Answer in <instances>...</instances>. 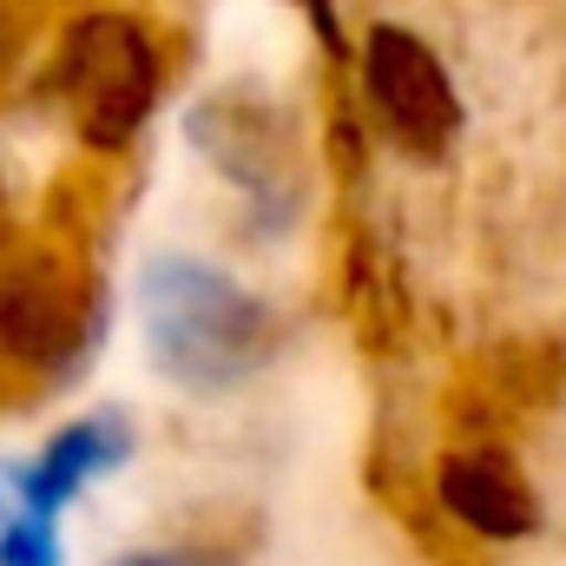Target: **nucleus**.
<instances>
[{"label":"nucleus","instance_id":"obj_4","mask_svg":"<svg viewBox=\"0 0 566 566\" xmlns=\"http://www.w3.org/2000/svg\"><path fill=\"white\" fill-rule=\"evenodd\" d=\"M99 283L66 251H13L0 258V356L13 369L60 376L99 336Z\"/></svg>","mask_w":566,"mask_h":566},{"label":"nucleus","instance_id":"obj_8","mask_svg":"<svg viewBox=\"0 0 566 566\" xmlns=\"http://www.w3.org/2000/svg\"><path fill=\"white\" fill-rule=\"evenodd\" d=\"M0 566H60V534L46 514H20L0 534Z\"/></svg>","mask_w":566,"mask_h":566},{"label":"nucleus","instance_id":"obj_9","mask_svg":"<svg viewBox=\"0 0 566 566\" xmlns=\"http://www.w3.org/2000/svg\"><path fill=\"white\" fill-rule=\"evenodd\" d=\"M113 566H218V560H205L191 547H139V554H126V560H113Z\"/></svg>","mask_w":566,"mask_h":566},{"label":"nucleus","instance_id":"obj_11","mask_svg":"<svg viewBox=\"0 0 566 566\" xmlns=\"http://www.w3.org/2000/svg\"><path fill=\"white\" fill-rule=\"evenodd\" d=\"M7 53H13V46H7V33H0V66H7Z\"/></svg>","mask_w":566,"mask_h":566},{"label":"nucleus","instance_id":"obj_1","mask_svg":"<svg viewBox=\"0 0 566 566\" xmlns=\"http://www.w3.org/2000/svg\"><path fill=\"white\" fill-rule=\"evenodd\" d=\"M145 349L165 382L224 396L277 356V310L205 258H151L139 277Z\"/></svg>","mask_w":566,"mask_h":566},{"label":"nucleus","instance_id":"obj_5","mask_svg":"<svg viewBox=\"0 0 566 566\" xmlns=\"http://www.w3.org/2000/svg\"><path fill=\"white\" fill-rule=\"evenodd\" d=\"M363 93L382 126V139L422 165H441L461 139V93L441 66V53L409 27H376L363 40Z\"/></svg>","mask_w":566,"mask_h":566},{"label":"nucleus","instance_id":"obj_3","mask_svg":"<svg viewBox=\"0 0 566 566\" xmlns=\"http://www.w3.org/2000/svg\"><path fill=\"white\" fill-rule=\"evenodd\" d=\"M185 133L198 145V158L231 191L251 198V211L271 231L303 211V198H310V158H303V139H296L290 113L271 106L264 93H244V86L238 93H211V99L191 106Z\"/></svg>","mask_w":566,"mask_h":566},{"label":"nucleus","instance_id":"obj_2","mask_svg":"<svg viewBox=\"0 0 566 566\" xmlns=\"http://www.w3.org/2000/svg\"><path fill=\"white\" fill-rule=\"evenodd\" d=\"M53 93H60L80 145L126 151L145 133L158 93H165L158 40L145 33V20H133V13H80L66 27V40H60Z\"/></svg>","mask_w":566,"mask_h":566},{"label":"nucleus","instance_id":"obj_10","mask_svg":"<svg viewBox=\"0 0 566 566\" xmlns=\"http://www.w3.org/2000/svg\"><path fill=\"white\" fill-rule=\"evenodd\" d=\"M303 13H310V27H316V40L329 46V53H343V27H336V0H296Z\"/></svg>","mask_w":566,"mask_h":566},{"label":"nucleus","instance_id":"obj_7","mask_svg":"<svg viewBox=\"0 0 566 566\" xmlns=\"http://www.w3.org/2000/svg\"><path fill=\"white\" fill-rule=\"evenodd\" d=\"M126 454H133V428L119 422V416H80V422H66L20 474H13L20 507L53 521L80 488H93L99 474H113Z\"/></svg>","mask_w":566,"mask_h":566},{"label":"nucleus","instance_id":"obj_6","mask_svg":"<svg viewBox=\"0 0 566 566\" xmlns=\"http://www.w3.org/2000/svg\"><path fill=\"white\" fill-rule=\"evenodd\" d=\"M434 501L454 514L461 534L474 541H527L541 527V501L521 474V461L501 448V441H468V448H448L434 461Z\"/></svg>","mask_w":566,"mask_h":566}]
</instances>
